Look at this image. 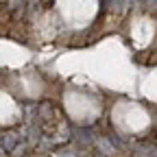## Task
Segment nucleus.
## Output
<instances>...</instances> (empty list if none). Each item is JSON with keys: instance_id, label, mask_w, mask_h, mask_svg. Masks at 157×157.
<instances>
[{"instance_id": "obj_1", "label": "nucleus", "mask_w": 157, "mask_h": 157, "mask_svg": "<svg viewBox=\"0 0 157 157\" xmlns=\"http://www.w3.org/2000/svg\"><path fill=\"white\" fill-rule=\"evenodd\" d=\"M0 146H2L5 151H13V148H15V135H13V133L2 135V137H0Z\"/></svg>"}, {"instance_id": "obj_2", "label": "nucleus", "mask_w": 157, "mask_h": 157, "mask_svg": "<svg viewBox=\"0 0 157 157\" xmlns=\"http://www.w3.org/2000/svg\"><path fill=\"white\" fill-rule=\"evenodd\" d=\"M131 2H133V0H113L111 5H113V9H118V11H124Z\"/></svg>"}, {"instance_id": "obj_3", "label": "nucleus", "mask_w": 157, "mask_h": 157, "mask_svg": "<svg viewBox=\"0 0 157 157\" xmlns=\"http://www.w3.org/2000/svg\"><path fill=\"white\" fill-rule=\"evenodd\" d=\"M144 2H148V5H155V2H157V0H144Z\"/></svg>"}]
</instances>
